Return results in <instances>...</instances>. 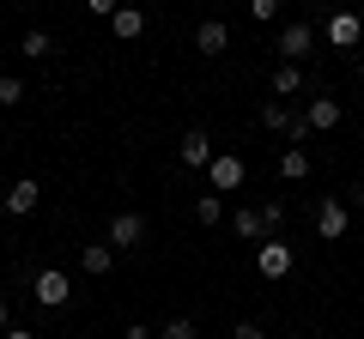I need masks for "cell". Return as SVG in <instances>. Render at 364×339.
<instances>
[{
	"label": "cell",
	"mask_w": 364,
	"mask_h": 339,
	"mask_svg": "<svg viewBox=\"0 0 364 339\" xmlns=\"http://www.w3.org/2000/svg\"><path fill=\"white\" fill-rule=\"evenodd\" d=\"M158 339H200V333H195V321H188V315H176V321L158 327Z\"/></svg>",
	"instance_id": "obj_21"
},
{
	"label": "cell",
	"mask_w": 364,
	"mask_h": 339,
	"mask_svg": "<svg viewBox=\"0 0 364 339\" xmlns=\"http://www.w3.org/2000/svg\"><path fill=\"white\" fill-rule=\"evenodd\" d=\"M0 133H6V121H0Z\"/></svg>",
	"instance_id": "obj_30"
},
{
	"label": "cell",
	"mask_w": 364,
	"mask_h": 339,
	"mask_svg": "<svg viewBox=\"0 0 364 339\" xmlns=\"http://www.w3.org/2000/svg\"><path fill=\"white\" fill-rule=\"evenodd\" d=\"M182 164H188V170H207V164H213V140H207V128H188V133H182Z\"/></svg>",
	"instance_id": "obj_10"
},
{
	"label": "cell",
	"mask_w": 364,
	"mask_h": 339,
	"mask_svg": "<svg viewBox=\"0 0 364 339\" xmlns=\"http://www.w3.org/2000/svg\"><path fill=\"white\" fill-rule=\"evenodd\" d=\"M352 206H358V212H364V182H358V188H352Z\"/></svg>",
	"instance_id": "obj_29"
},
{
	"label": "cell",
	"mask_w": 364,
	"mask_h": 339,
	"mask_svg": "<svg viewBox=\"0 0 364 339\" xmlns=\"http://www.w3.org/2000/svg\"><path fill=\"white\" fill-rule=\"evenodd\" d=\"M346 230H352V206L346 200H322V206H316V236H322V243H340Z\"/></svg>",
	"instance_id": "obj_6"
},
{
	"label": "cell",
	"mask_w": 364,
	"mask_h": 339,
	"mask_svg": "<svg viewBox=\"0 0 364 339\" xmlns=\"http://www.w3.org/2000/svg\"><path fill=\"white\" fill-rule=\"evenodd\" d=\"M310 49H316V30H310V25H286V30H279V61L298 67Z\"/></svg>",
	"instance_id": "obj_9"
},
{
	"label": "cell",
	"mask_w": 364,
	"mask_h": 339,
	"mask_svg": "<svg viewBox=\"0 0 364 339\" xmlns=\"http://www.w3.org/2000/svg\"><path fill=\"white\" fill-rule=\"evenodd\" d=\"M37 200H43L37 176H18V182L0 194V212H6V218H31V212H37Z\"/></svg>",
	"instance_id": "obj_4"
},
{
	"label": "cell",
	"mask_w": 364,
	"mask_h": 339,
	"mask_svg": "<svg viewBox=\"0 0 364 339\" xmlns=\"http://www.w3.org/2000/svg\"><path fill=\"white\" fill-rule=\"evenodd\" d=\"M31 297H37L43 309H61V303L73 297V279H67L61 267H43V273H37V285H31Z\"/></svg>",
	"instance_id": "obj_5"
},
{
	"label": "cell",
	"mask_w": 364,
	"mask_h": 339,
	"mask_svg": "<svg viewBox=\"0 0 364 339\" xmlns=\"http://www.w3.org/2000/svg\"><path fill=\"white\" fill-rule=\"evenodd\" d=\"M261 224H267V236H279V224H286V206H279V200H261Z\"/></svg>",
	"instance_id": "obj_22"
},
{
	"label": "cell",
	"mask_w": 364,
	"mask_h": 339,
	"mask_svg": "<svg viewBox=\"0 0 364 339\" xmlns=\"http://www.w3.org/2000/svg\"><path fill=\"white\" fill-rule=\"evenodd\" d=\"M0 339H37V327H6Z\"/></svg>",
	"instance_id": "obj_27"
},
{
	"label": "cell",
	"mask_w": 364,
	"mask_h": 339,
	"mask_svg": "<svg viewBox=\"0 0 364 339\" xmlns=\"http://www.w3.org/2000/svg\"><path fill=\"white\" fill-rule=\"evenodd\" d=\"M6 327H13V303L0 297V333H6Z\"/></svg>",
	"instance_id": "obj_28"
},
{
	"label": "cell",
	"mask_w": 364,
	"mask_h": 339,
	"mask_svg": "<svg viewBox=\"0 0 364 339\" xmlns=\"http://www.w3.org/2000/svg\"><path fill=\"white\" fill-rule=\"evenodd\" d=\"M25 104V79L18 73H0V109H18Z\"/></svg>",
	"instance_id": "obj_19"
},
{
	"label": "cell",
	"mask_w": 364,
	"mask_h": 339,
	"mask_svg": "<svg viewBox=\"0 0 364 339\" xmlns=\"http://www.w3.org/2000/svg\"><path fill=\"white\" fill-rule=\"evenodd\" d=\"M291 267H298V248H291L286 236H267V243H255V273L267 279V285L291 279Z\"/></svg>",
	"instance_id": "obj_1"
},
{
	"label": "cell",
	"mask_w": 364,
	"mask_h": 339,
	"mask_svg": "<svg viewBox=\"0 0 364 339\" xmlns=\"http://www.w3.org/2000/svg\"><path fill=\"white\" fill-rule=\"evenodd\" d=\"M109 30H116L122 43H140V37H146V13H140V6H116V18H109Z\"/></svg>",
	"instance_id": "obj_13"
},
{
	"label": "cell",
	"mask_w": 364,
	"mask_h": 339,
	"mask_svg": "<svg viewBox=\"0 0 364 339\" xmlns=\"http://www.w3.org/2000/svg\"><path fill=\"white\" fill-rule=\"evenodd\" d=\"M231 230L243 236V243H267V224H261V206H237V212H231Z\"/></svg>",
	"instance_id": "obj_14"
},
{
	"label": "cell",
	"mask_w": 364,
	"mask_h": 339,
	"mask_svg": "<svg viewBox=\"0 0 364 339\" xmlns=\"http://www.w3.org/2000/svg\"><path fill=\"white\" fill-rule=\"evenodd\" d=\"M104 243H109V248H128V255H134V248L146 243V218H140V212H116Z\"/></svg>",
	"instance_id": "obj_7"
},
{
	"label": "cell",
	"mask_w": 364,
	"mask_h": 339,
	"mask_svg": "<svg viewBox=\"0 0 364 339\" xmlns=\"http://www.w3.org/2000/svg\"><path fill=\"white\" fill-rule=\"evenodd\" d=\"M261 128L286 133L291 145H304V140H310V121H304L298 109H286V104H279V97H267V104H261Z\"/></svg>",
	"instance_id": "obj_3"
},
{
	"label": "cell",
	"mask_w": 364,
	"mask_h": 339,
	"mask_svg": "<svg viewBox=\"0 0 364 339\" xmlns=\"http://www.w3.org/2000/svg\"><path fill=\"white\" fill-rule=\"evenodd\" d=\"M231 339H267V333H261V321H237V327H231Z\"/></svg>",
	"instance_id": "obj_24"
},
{
	"label": "cell",
	"mask_w": 364,
	"mask_h": 339,
	"mask_svg": "<svg viewBox=\"0 0 364 339\" xmlns=\"http://www.w3.org/2000/svg\"><path fill=\"white\" fill-rule=\"evenodd\" d=\"M340 116H346V109L334 104V97H310V109H304V121H310V133L322 128V133H334L340 128Z\"/></svg>",
	"instance_id": "obj_12"
},
{
	"label": "cell",
	"mask_w": 364,
	"mask_h": 339,
	"mask_svg": "<svg viewBox=\"0 0 364 339\" xmlns=\"http://www.w3.org/2000/svg\"><path fill=\"white\" fill-rule=\"evenodd\" d=\"M79 261H85L91 279H104L109 267H116V248H109V243H85V248H79Z\"/></svg>",
	"instance_id": "obj_15"
},
{
	"label": "cell",
	"mask_w": 364,
	"mask_h": 339,
	"mask_svg": "<svg viewBox=\"0 0 364 339\" xmlns=\"http://www.w3.org/2000/svg\"><path fill=\"white\" fill-rule=\"evenodd\" d=\"M195 49L200 55H225V49H231V30H225L219 18H200V25H195Z\"/></svg>",
	"instance_id": "obj_11"
},
{
	"label": "cell",
	"mask_w": 364,
	"mask_h": 339,
	"mask_svg": "<svg viewBox=\"0 0 364 339\" xmlns=\"http://www.w3.org/2000/svg\"><path fill=\"white\" fill-rule=\"evenodd\" d=\"M195 218H200V224H219V218H225V200L213 194V188H207V194L195 200Z\"/></svg>",
	"instance_id": "obj_20"
},
{
	"label": "cell",
	"mask_w": 364,
	"mask_h": 339,
	"mask_svg": "<svg viewBox=\"0 0 364 339\" xmlns=\"http://www.w3.org/2000/svg\"><path fill=\"white\" fill-rule=\"evenodd\" d=\"M122 339H158V333H152V327H140V321H128V333H122Z\"/></svg>",
	"instance_id": "obj_26"
},
{
	"label": "cell",
	"mask_w": 364,
	"mask_h": 339,
	"mask_svg": "<svg viewBox=\"0 0 364 339\" xmlns=\"http://www.w3.org/2000/svg\"><path fill=\"white\" fill-rule=\"evenodd\" d=\"M18 55L43 61V55H55V37H49V30H25V37H18Z\"/></svg>",
	"instance_id": "obj_18"
},
{
	"label": "cell",
	"mask_w": 364,
	"mask_h": 339,
	"mask_svg": "<svg viewBox=\"0 0 364 339\" xmlns=\"http://www.w3.org/2000/svg\"><path fill=\"white\" fill-rule=\"evenodd\" d=\"M298 91H304V73L291 61H279V67H273V97L286 104V97H298Z\"/></svg>",
	"instance_id": "obj_17"
},
{
	"label": "cell",
	"mask_w": 364,
	"mask_h": 339,
	"mask_svg": "<svg viewBox=\"0 0 364 339\" xmlns=\"http://www.w3.org/2000/svg\"><path fill=\"white\" fill-rule=\"evenodd\" d=\"M249 18H255V25H273V18H279V0H249Z\"/></svg>",
	"instance_id": "obj_23"
},
{
	"label": "cell",
	"mask_w": 364,
	"mask_h": 339,
	"mask_svg": "<svg viewBox=\"0 0 364 339\" xmlns=\"http://www.w3.org/2000/svg\"><path fill=\"white\" fill-rule=\"evenodd\" d=\"M249 182V164L237 152H213V164H207V188L213 194H237V188Z\"/></svg>",
	"instance_id": "obj_2"
},
{
	"label": "cell",
	"mask_w": 364,
	"mask_h": 339,
	"mask_svg": "<svg viewBox=\"0 0 364 339\" xmlns=\"http://www.w3.org/2000/svg\"><path fill=\"white\" fill-rule=\"evenodd\" d=\"M364 18L358 13H328V49H358Z\"/></svg>",
	"instance_id": "obj_8"
},
{
	"label": "cell",
	"mask_w": 364,
	"mask_h": 339,
	"mask_svg": "<svg viewBox=\"0 0 364 339\" xmlns=\"http://www.w3.org/2000/svg\"><path fill=\"white\" fill-rule=\"evenodd\" d=\"M116 6L122 0H85V13H97V18H116Z\"/></svg>",
	"instance_id": "obj_25"
},
{
	"label": "cell",
	"mask_w": 364,
	"mask_h": 339,
	"mask_svg": "<svg viewBox=\"0 0 364 339\" xmlns=\"http://www.w3.org/2000/svg\"><path fill=\"white\" fill-rule=\"evenodd\" d=\"M310 152H304V145H286V152H279V176H286V182H304V176H310Z\"/></svg>",
	"instance_id": "obj_16"
}]
</instances>
